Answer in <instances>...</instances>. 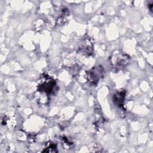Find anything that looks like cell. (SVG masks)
I'll return each mask as SVG.
<instances>
[{
    "mask_svg": "<svg viewBox=\"0 0 153 153\" xmlns=\"http://www.w3.org/2000/svg\"><path fill=\"white\" fill-rule=\"evenodd\" d=\"M129 60L130 56L120 51L114 52L111 57L112 66L116 71L124 68L128 63Z\"/></svg>",
    "mask_w": 153,
    "mask_h": 153,
    "instance_id": "1",
    "label": "cell"
},
{
    "mask_svg": "<svg viewBox=\"0 0 153 153\" xmlns=\"http://www.w3.org/2000/svg\"><path fill=\"white\" fill-rule=\"evenodd\" d=\"M126 92L124 90L117 91L113 96V101L118 107L122 108L124 105Z\"/></svg>",
    "mask_w": 153,
    "mask_h": 153,
    "instance_id": "5",
    "label": "cell"
},
{
    "mask_svg": "<svg viewBox=\"0 0 153 153\" xmlns=\"http://www.w3.org/2000/svg\"><path fill=\"white\" fill-rule=\"evenodd\" d=\"M105 70L103 66L101 65L96 66L89 71H87V78L91 84L96 85L100 79L103 76Z\"/></svg>",
    "mask_w": 153,
    "mask_h": 153,
    "instance_id": "3",
    "label": "cell"
},
{
    "mask_svg": "<svg viewBox=\"0 0 153 153\" xmlns=\"http://www.w3.org/2000/svg\"><path fill=\"white\" fill-rule=\"evenodd\" d=\"M56 83L55 81L48 75H42L38 84V91L43 92L48 94L53 92Z\"/></svg>",
    "mask_w": 153,
    "mask_h": 153,
    "instance_id": "2",
    "label": "cell"
},
{
    "mask_svg": "<svg viewBox=\"0 0 153 153\" xmlns=\"http://www.w3.org/2000/svg\"><path fill=\"white\" fill-rule=\"evenodd\" d=\"M57 146L54 143H47L45 147V149L43 150V152H57L56 150Z\"/></svg>",
    "mask_w": 153,
    "mask_h": 153,
    "instance_id": "6",
    "label": "cell"
},
{
    "mask_svg": "<svg viewBox=\"0 0 153 153\" xmlns=\"http://www.w3.org/2000/svg\"><path fill=\"white\" fill-rule=\"evenodd\" d=\"M79 50L80 52L83 54L90 55L93 51V44L90 38H84L81 40L79 45Z\"/></svg>",
    "mask_w": 153,
    "mask_h": 153,
    "instance_id": "4",
    "label": "cell"
}]
</instances>
